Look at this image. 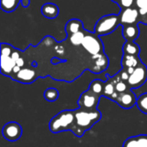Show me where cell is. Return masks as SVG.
<instances>
[{
	"label": "cell",
	"mask_w": 147,
	"mask_h": 147,
	"mask_svg": "<svg viewBox=\"0 0 147 147\" xmlns=\"http://www.w3.org/2000/svg\"><path fill=\"white\" fill-rule=\"evenodd\" d=\"M2 134L3 138L10 142L18 140L22 135V126L15 121H10L6 123L2 130Z\"/></svg>",
	"instance_id": "obj_9"
},
{
	"label": "cell",
	"mask_w": 147,
	"mask_h": 147,
	"mask_svg": "<svg viewBox=\"0 0 147 147\" xmlns=\"http://www.w3.org/2000/svg\"><path fill=\"white\" fill-rule=\"evenodd\" d=\"M141 62L142 61H141L140 56L123 54L122 59H121V66L124 69L136 68Z\"/></svg>",
	"instance_id": "obj_18"
},
{
	"label": "cell",
	"mask_w": 147,
	"mask_h": 147,
	"mask_svg": "<svg viewBox=\"0 0 147 147\" xmlns=\"http://www.w3.org/2000/svg\"><path fill=\"white\" fill-rule=\"evenodd\" d=\"M115 102H117L119 106L122 109H132L134 105H136L137 97L132 90H128L123 93H119V96Z\"/></svg>",
	"instance_id": "obj_10"
},
{
	"label": "cell",
	"mask_w": 147,
	"mask_h": 147,
	"mask_svg": "<svg viewBox=\"0 0 147 147\" xmlns=\"http://www.w3.org/2000/svg\"><path fill=\"white\" fill-rule=\"evenodd\" d=\"M121 25L119 15L110 14L102 16L95 25L94 32L99 36L112 34Z\"/></svg>",
	"instance_id": "obj_3"
},
{
	"label": "cell",
	"mask_w": 147,
	"mask_h": 147,
	"mask_svg": "<svg viewBox=\"0 0 147 147\" xmlns=\"http://www.w3.org/2000/svg\"><path fill=\"white\" fill-rule=\"evenodd\" d=\"M147 81V66L141 62L135 69L134 71L130 75L127 84L129 89H137L141 87Z\"/></svg>",
	"instance_id": "obj_6"
},
{
	"label": "cell",
	"mask_w": 147,
	"mask_h": 147,
	"mask_svg": "<svg viewBox=\"0 0 147 147\" xmlns=\"http://www.w3.org/2000/svg\"><path fill=\"white\" fill-rule=\"evenodd\" d=\"M21 5L23 8H28L30 5V0H21Z\"/></svg>",
	"instance_id": "obj_30"
},
{
	"label": "cell",
	"mask_w": 147,
	"mask_h": 147,
	"mask_svg": "<svg viewBox=\"0 0 147 147\" xmlns=\"http://www.w3.org/2000/svg\"><path fill=\"white\" fill-rule=\"evenodd\" d=\"M14 49L15 47L9 44L1 43V73L7 77L11 76L13 68L16 65L11 57Z\"/></svg>",
	"instance_id": "obj_4"
},
{
	"label": "cell",
	"mask_w": 147,
	"mask_h": 147,
	"mask_svg": "<svg viewBox=\"0 0 147 147\" xmlns=\"http://www.w3.org/2000/svg\"><path fill=\"white\" fill-rule=\"evenodd\" d=\"M65 28L66 34L69 36L71 34H73L75 33H78L79 31H82L84 28V23H83L82 21H80L79 19L73 18V19L69 20L66 22Z\"/></svg>",
	"instance_id": "obj_17"
},
{
	"label": "cell",
	"mask_w": 147,
	"mask_h": 147,
	"mask_svg": "<svg viewBox=\"0 0 147 147\" xmlns=\"http://www.w3.org/2000/svg\"><path fill=\"white\" fill-rule=\"evenodd\" d=\"M91 59L93 61V66L91 67L90 71L94 73H101L108 68L109 64V58L104 53L92 55Z\"/></svg>",
	"instance_id": "obj_11"
},
{
	"label": "cell",
	"mask_w": 147,
	"mask_h": 147,
	"mask_svg": "<svg viewBox=\"0 0 147 147\" xmlns=\"http://www.w3.org/2000/svg\"><path fill=\"white\" fill-rule=\"evenodd\" d=\"M20 3L21 0H0L1 9L8 13L16 10Z\"/></svg>",
	"instance_id": "obj_22"
},
{
	"label": "cell",
	"mask_w": 147,
	"mask_h": 147,
	"mask_svg": "<svg viewBox=\"0 0 147 147\" xmlns=\"http://www.w3.org/2000/svg\"><path fill=\"white\" fill-rule=\"evenodd\" d=\"M59 96V90L55 88H48L45 90L44 92V98L47 101V102H55L58 100Z\"/></svg>",
	"instance_id": "obj_24"
},
{
	"label": "cell",
	"mask_w": 147,
	"mask_h": 147,
	"mask_svg": "<svg viewBox=\"0 0 147 147\" xmlns=\"http://www.w3.org/2000/svg\"><path fill=\"white\" fill-rule=\"evenodd\" d=\"M111 1H112V2H114V3H116L118 4V3H119V2H120L121 0H111Z\"/></svg>",
	"instance_id": "obj_31"
},
{
	"label": "cell",
	"mask_w": 147,
	"mask_h": 147,
	"mask_svg": "<svg viewBox=\"0 0 147 147\" xmlns=\"http://www.w3.org/2000/svg\"><path fill=\"white\" fill-rule=\"evenodd\" d=\"M75 128V111L63 110L52 118L49 122V129L53 134L65 131L73 132Z\"/></svg>",
	"instance_id": "obj_2"
},
{
	"label": "cell",
	"mask_w": 147,
	"mask_h": 147,
	"mask_svg": "<svg viewBox=\"0 0 147 147\" xmlns=\"http://www.w3.org/2000/svg\"><path fill=\"white\" fill-rule=\"evenodd\" d=\"M138 109L144 114L147 115V92L141 94L137 98V103H136Z\"/></svg>",
	"instance_id": "obj_25"
},
{
	"label": "cell",
	"mask_w": 147,
	"mask_h": 147,
	"mask_svg": "<svg viewBox=\"0 0 147 147\" xmlns=\"http://www.w3.org/2000/svg\"><path fill=\"white\" fill-rule=\"evenodd\" d=\"M118 74H119V77H120L121 81H124V82H127V80H128V78L130 77V74L127 72V69H124V68H122L118 72Z\"/></svg>",
	"instance_id": "obj_28"
},
{
	"label": "cell",
	"mask_w": 147,
	"mask_h": 147,
	"mask_svg": "<svg viewBox=\"0 0 147 147\" xmlns=\"http://www.w3.org/2000/svg\"><path fill=\"white\" fill-rule=\"evenodd\" d=\"M120 17V22L121 26L129 25V24H139V10L134 5L128 8L121 9L120 13L118 14Z\"/></svg>",
	"instance_id": "obj_8"
},
{
	"label": "cell",
	"mask_w": 147,
	"mask_h": 147,
	"mask_svg": "<svg viewBox=\"0 0 147 147\" xmlns=\"http://www.w3.org/2000/svg\"><path fill=\"white\" fill-rule=\"evenodd\" d=\"M16 65L20 66L21 68H23V65H24V59H23L22 57H20V58L16 61Z\"/></svg>",
	"instance_id": "obj_29"
},
{
	"label": "cell",
	"mask_w": 147,
	"mask_h": 147,
	"mask_svg": "<svg viewBox=\"0 0 147 147\" xmlns=\"http://www.w3.org/2000/svg\"><path fill=\"white\" fill-rule=\"evenodd\" d=\"M139 24H129L122 26V36L126 41H134L140 36Z\"/></svg>",
	"instance_id": "obj_13"
},
{
	"label": "cell",
	"mask_w": 147,
	"mask_h": 147,
	"mask_svg": "<svg viewBox=\"0 0 147 147\" xmlns=\"http://www.w3.org/2000/svg\"><path fill=\"white\" fill-rule=\"evenodd\" d=\"M101 36L95 32H89L85 30V35L82 43L83 47L91 55H96L103 52V43L101 40Z\"/></svg>",
	"instance_id": "obj_5"
},
{
	"label": "cell",
	"mask_w": 147,
	"mask_h": 147,
	"mask_svg": "<svg viewBox=\"0 0 147 147\" xmlns=\"http://www.w3.org/2000/svg\"><path fill=\"white\" fill-rule=\"evenodd\" d=\"M128 90H131L129 89V86L127 84V82H124V81H120L116 84L115 85V90L118 92V93H123Z\"/></svg>",
	"instance_id": "obj_26"
},
{
	"label": "cell",
	"mask_w": 147,
	"mask_h": 147,
	"mask_svg": "<svg viewBox=\"0 0 147 147\" xmlns=\"http://www.w3.org/2000/svg\"><path fill=\"white\" fill-rule=\"evenodd\" d=\"M22 84H31L37 78V74L34 70L29 68H22L21 71L11 78Z\"/></svg>",
	"instance_id": "obj_12"
},
{
	"label": "cell",
	"mask_w": 147,
	"mask_h": 147,
	"mask_svg": "<svg viewBox=\"0 0 147 147\" xmlns=\"http://www.w3.org/2000/svg\"><path fill=\"white\" fill-rule=\"evenodd\" d=\"M41 14L48 19H54L59 16V9L57 4L53 3H46L40 9Z\"/></svg>",
	"instance_id": "obj_16"
},
{
	"label": "cell",
	"mask_w": 147,
	"mask_h": 147,
	"mask_svg": "<svg viewBox=\"0 0 147 147\" xmlns=\"http://www.w3.org/2000/svg\"><path fill=\"white\" fill-rule=\"evenodd\" d=\"M100 96L93 94L89 90L84 91L81 94L78 103L80 109L84 110H95L97 109L99 102H100Z\"/></svg>",
	"instance_id": "obj_7"
},
{
	"label": "cell",
	"mask_w": 147,
	"mask_h": 147,
	"mask_svg": "<svg viewBox=\"0 0 147 147\" xmlns=\"http://www.w3.org/2000/svg\"><path fill=\"white\" fill-rule=\"evenodd\" d=\"M107 77H108V75H107ZM120 81H121V79H120L118 73L112 78L108 77V80L105 81V84H104L103 96H105L107 98H110V96L116 91L115 90V85Z\"/></svg>",
	"instance_id": "obj_15"
},
{
	"label": "cell",
	"mask_w": 147,
	"mask_h": 147,
	"mask_svg": "<svg viewBox=\"0 0 147 147\" xmlns=\"http://www.w3.org/2000/svg\"><path fill=\"white\" fill-rule=\"evenodd\" d=\"M104 84L105 82H103L101 79H95L93 80L90 86H89V90L90 92H92L93 94L102 97L103 96V90H104Z\"/></svg>",
	"instance_id": "obj_21"
},
{
	"label": "cell",
	"mask_w": 147,
	"mask_h": 147,
	"mask_svg": "<svg viewBox=\"0 0 147 147\" xmlns=\"http://www.w3.org/2000/svg\"><path fill=\"white\" fill-rule=\"evenodd\" d=\"M134 3H135V0H121L118 5L121 9H124V8L132 7L134 5Z\"/></svg>",
	"instance_id": "obj_27"
},
{
	"label": "cell",
	"mask_w": 147,
	"mask_h": 147,
	"mask_svg": "<svg viewBox=\"0 0 147 147\" xmlns=\"http://www.w3.org/2000/svg\"><path fill=\"white\" fill-rule=\"evenodd\" d=\"M122 147H147V135L140 134L127 139Z\"/></svg>",
	"instance_id": "obj_14"
},
{
	"label": "cell",
	"mask_w": 147,
	"mask_h": 147,
	"mask_svg": "<svg viewBox=\"0 0 147 147\" xmlns=\"http://www.w3.org/2000/svg\"><path fill=\"white\" fill-rule=\"evenodd\" d=\"M134 6L139 10V22L147 25V0H135Z\"/></svg>",
	"instance_id": "obj_19"
},
{
	"label": "cell",
	"mask_w": 147,
	"mask_h": 147,
	"mask_svg": "<svg viewBox=\"0 0 147 147\" xmlns=\"http://www.w3.org/2000/svg\"><path fill=\"white\" fill-rule=\"evenodd\" d=\"M84 35H85V29L84 28L82 31H79V32L75 33L73 34H71L68 37H69L70 42L72 45H74V46H79V45H82L83 40H84Z\"/></svg>",
	"instance_id": "obj_23"
},
{
	"label": "cell",
	"mask_w": 147,
	"mask_h": 147,
	"mask_svg": "<svg viewBox=\"0 0 147 147\" xmlns=\"http://www.w3.org/2000/svg\"><path fill=\"white\" fill-rule=\"evenodd\" d=\"M75 128L73 134L77 137H83L84 133L90 130L102 118V114L98 109L84 110L75 109Z\"/></svg>",
	"instance_id": "obj_1"
},
{
	"label": "cell",
	"mask_w": 147,
	"mask_h": 147,
	"mask_svg": "<svg viewBox=\"0 0 147 147\" xmlns=\"http://www.w3.org/2000/svg\"><path fill=\"white\" fill-rule=\"evenodd\" d=\"M122 52H123V54L140 56V47L134 41H126L123 44Z\"/></svg>",
	"instance_id": "obj_20"
}]
</instances>
